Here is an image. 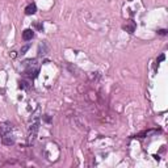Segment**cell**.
Segmentation results:
<instances>
[{
  "label": "cell",
  "mask_w": 168,
  "mask_h": 168,
  "mask_svg": "<svg viewBox=\"0 0 168 168\" xmlns=\"http://www.w3.org/2000/svg\"><path fill=\"white\" fill-rule=\"evenodd\" d=\"M164 58H166V57H164V54H162V55H160V57H159V58L156 59V63H159V62H162V61H164Z\"/></svg>",
  "instance_id": "10"
},
{
  "label": "cell",
  "mask_w": 168,
  "mask_h": 168,
  "mask_svg": "<svg viewBox=\"0 0 168 168\" xmlns=\"http://www.w3.org/2000/svg\"><path fill=\"white\" fill-rule=\"evenodd\" d=\"M28 84H29V83H28V82H20V88H22V89H26V88H29V86H28Z\"/></svg>",
  "instance_id": "8"
},
{
  "label": "cell",
  "mask_w": 168,
  "mask_h": 168,
  "mask_svg": "<svg viewBox=\"0 0 168 168\" xmlns=\"http://www.w3.org/2000/svg\"><path fill=\"white\" fill-rule=\"evenodd\" d=\"M38 129H39V121H35L33 125L30 126L29 129V143H34L35 138H37V133H38Z\"/></svg>",
  "instance_id": "1"
},
{
  "label": "cell",
  "mask_w": 168,
  "mask_h": 168,
  "mask_svg": "<svg viewBox=\"0 0 168 168\" xmlns=\"http://www.w3.org/2000/svg\"><path fill=\"white\" fill-rule=\"evenodd\" d=\"M123 29H125L127 33H134V30H135V24L134 21H131V20H129L125 25H123Z\"/></svg>",
  "instance_id": "3"
},
{
  "label": "cell",
  "mask_w": 168,
  "mask_h": 168,
  "mask_svg": "<svg viewBox=\"0 0 168 168\" xmlns=\"http://www.w3.org/2000/svg\"><path fill=\"white\" fill-rule=\"evenodd\" d=\"M0 130H2L3 134H7L8 131L12 130V125L11 123H2V125H0Z\"/></svg>",
  "instance_id": "6"
},
{
  "label": "cell",
  "mask_w": 168,
  "mask_h": 168,
  "mask_svg": "<svg viewBox=\"0 0 168 168\" xmlns=\"http://www.w3.org/2000/svg\"><path fill=\"white\" fill-rule=\"evenodd\" d=\"M3 143H4V145H7V146H12V145H15V138H11L9 135L4 134V137H3Z\"/></svg>",
  "instance_id": "5"
},
{
  "label": "cell",
  "mask_w": 168,
  "mask_h": 168,
  "mask_svg": "<svg viewBox=\"0 0 168 168\" xmlns=\"http://www.w3.org/2000/svg\"><path fill=\"white\" fill-rule=\"evenodd\" d=\"M29 49H30V43H26L25 46H22V47H21V50H20V54H21V55H24V54H25V53H26V51L29 50Z\"/></svg>",
  "instance_id": "7"
},
{
  "label": "cell",
  "mask_w": 168,
  "mask_h": 168,
  "mask_svg": "<svg viewBox=\"0 0 168 168\" xmlns=\"http://www.w3.org/2000/svg\"><path fill=\"white\" fill-rule=\"evenodd\" d=\"M35 12H37V5H35L34 3H32V4H29L26 8H25V15H28V16H30V15H34Z\"/></svg>",
  "instance_id": "4"
},
{
  "label": "cell",
  "mask_w": 168,
  "mask_h": 168,
  "mask_svg": "<svg viewBox=\"0 0 168 168\" xmlns=\"http://www.w3.org/2000/svg\"><path fill=\"white\" fill-rule=\"evenodd\" d=\"M35 28H37V29H38V30H42V29H43L42 24H35Z\"/></svg>",
  "instance_id": "11"
},
{
  "label": "cell",
  "mask_w": 168,
  "mask_h": 168,
  "mask_svg": "<svg viewBox=\"0 0 168 168\" xmlns=\"http://www.w3.org/2000/svg\"><path fill=\"white\" fill-rule=\"evenodd\" d=\"M158 34H160V35H166V34H167V30H166V29H160V30H158Z\"/></svg>",
  "instance_id": "9"
},
{
  "label": "cell",
  "mask_w": 168,
  "mask_h": 168,
  "mask_svg": "<svg viewBox=\"0 0 168 168\" xmlns=\"http://www.w3.org/2000/svg\"><path fill=\"white\" fill-rule=\"evenodd\" d=\"M34 37V30L33 29H25L22 32V39L24 41H32Z\"/></svg>",
  "instance_id": "2"
}]
</instances>
